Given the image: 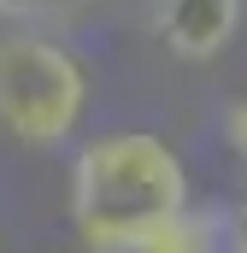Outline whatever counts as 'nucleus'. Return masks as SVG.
I'll return each mask as SVG.
<instances>
[{
  "label": "nucleus",
  "instance_id": "obj_1",
  "mask_svg": "<svg viewBox=\"0 0 247 253\" xmlns=\"http://www.w3.org/2000/svg\"><path fill=\"white\" fill-rule=\"evenodd\" d=\"M183 206H188V165L165 135L106 129V135H88L71 159L65 212L82 248L141 253L147 230Z\"/></svg>",
  "mask_w": 247,
  "mask_h": 253
},
{
  "label": "nucleus",
  "instance_id": "obj_2",
  "mask_svg": "<svg viewBox=\"0 0 247 253\" xmlns=\"http://www.w3.org/2000/svg\"><path fill=\"white\" fill-rule=\"evenodd\" d=\"M88 112V65L47 30L12 24L0 36V129L18 147L53 153L65 147Z\"/></svg>",
  "mask_w": 247,
  "mask_h": 253
},
{
  "label": "nucleus",
  "instance_id": "obj_3",
  "mask_svg": "<svg viewBox=\"0 0 247 253\" xmlns=\"http://www.w3.org/2000/svg\"><path fill=\"white\" fill-rule=\"evenodd\" d=\"M242 30V0H153V36L165 53L200 65L218 59Z\"/></svg>",
  "mask_w": 247,
  "mask_h": 253
},
{
  "label": "nucleus",
  "instance_id": "obj_4",
  "mask_svg": "<svg viewBox=\"0 0 247 253\" xmlns=\"http://www.w3.org/2000/svg\"><path fill=\"white\" fill-rule=\"evenodd\" d=\"M94 0H0V24H24V30H65L88 12Z\"/></svg>",
  "mask_w": 247,
  "mask_h": 253
},
{
  "label": "nucleus",
  "instance_id": "obj_5",
  "mask_svg": "<svg viewBox=\"0 0 247 253\" xmlns=\"http://www.w3.org/2000/svg\"><path fill=\"white\" fill-rule=\"evenodd\" d=\"M224 135H230V147H236V153L247 159V94L236 100V106H230V118H224Z\"/></svg>",
  "mask_w": 247,
  "mask_h": 253
},
{
  "label": "nucleus",
  "instance_id": "obj_6",
  "mask_svg": "<svg viewBox=\"0 0 247 253\" xmlns=\"http://www.w3.org/2000/svg\"><path fill=\"white\" fill-rule=\"evenodd\" d=\"M224 242H230V248H242V253H247V194H242V200H236V212L224 218Z\"/></svg>",
  "mask_w": 247,
  "mask_h": 253
}]
</instances>
